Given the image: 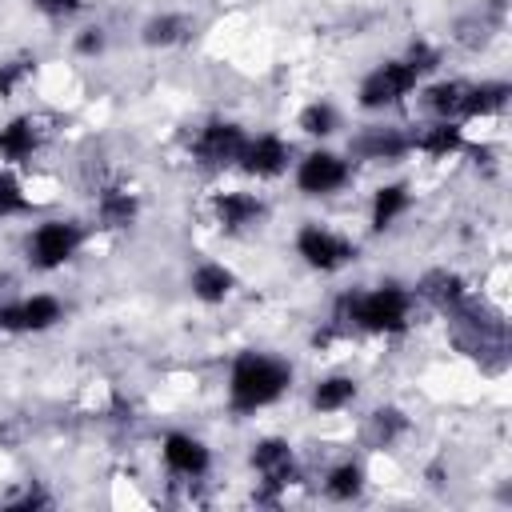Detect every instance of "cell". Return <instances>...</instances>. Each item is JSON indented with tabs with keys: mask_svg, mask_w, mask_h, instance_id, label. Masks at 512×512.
I'll return each mask as SVG.
<instances>
[{
	"mask_svg": "<svg viewBox=\"0 0 512 512\" xmlns=\"http://www.w3.org/2000/svg\"><path fill=\"white\" fill-rule=\"evenodd\" d=\"M288 384H292V368L288 364H280L272 356H260V352H244V356H236L232 380H228L232 408L236 412H256V408L272 404Z\"/></svg>",
	"mask_w": 512,
	"mask_h": 512,
	"instance_id": "cell-1",
	"label": "cell"
},
{
	"mask_svg": "<svg viewBox=\"0 0 512 512\" xmlns=\"http://www.w3.org/2000/svg\"><path fill=\"white\" fill-rule=\"evenodd\" d=\"M408 292L396 284H384L364 296H344L336 308V320H352L368 332H404L408 328Z\"/></svg>",
	"mask_w": 512,
	"mask_h": 512,
	"instance_id": "cell-2",
	"label": "cell"
},
{
	"mask_svg": "<svg viewBox=\"0 0 512 512\" xmlns=\"http://www.w3.org/2000/svg\"><path fill=\"white\" fill-rule=\"evenodd\" d=\"M80 228L76 224H68V220H48V224H40L36 232H32V240H28V256H32V264L36 268H60L64 260H72L76 256V248H80Z\"/></svg>",
	"mask_w": 512,
	"mask_h": 512,
	"instance_id": "cell-3",
	"label": "cell"
},
{
	"mask_svg": "<svg viewBox=\"0 0 512 512\" xmlns=\"http://www.w3.org/2000/svg\"><path fill=\"white\" fill-rule=\"evenodd\" d=\"M416 72L408 68V60H388L380 64L364 84H360V104L364 108H384V104H396L400 96H408L416 88Z\"/></svg>",
	"mask_w": 512,
	"mask_h": 512,
	"instance_id": "cell-4",
	"label": "cell"
},
{
	"mask_svg": "<svg viewBox=\"0 0 512 512\" xmlns=\"http://www.w3.org/2000/svg\"><path fill=\"white\" fill-rule=\"evenodd\" d=\"M296 252L304 256V264H312V268H320V272H332V268H340V264H348V260L356 256V248H352L344 236H336V232H328V228H320V224L300 228Z\"/></svg>",
	"mask_w": 512,
	"mask_h": 512,
	"instance_id": "cell-5",
	"label": "cell"
},
{
	"mask_svg": "<svg viewBox=\"0 0 512 512\" xmlns=\"http://www.w3.org/2000/svg\"><path fill=\"white\" fill-rule=\"evenodd\" d=\"M244 144H248V140H244V132H240L236 124L216 120V124H208V128L196 136L192 152H196V160H200V164H208V168H224V164L240 160Z\"/></svg>",
	"mask_w": 512,
	"mask_h": 512,
	"instance_id": "cell-6",
	"label": "cell"
},
{
	"mask_svg": "<svg viewBox=\"0 0 512 512\" xmlns=\"http://www.w3.org/2000/svg\"><path fill=\"white\" fill-rule=\"evenodd\" d=\"M296 184H300V192H308V196H328V192H336V188L348 184V164H344L336 152H312V156L300 160Z\"/></svg>",
	"mask_w": 512,
	"mask_h": 512,
	"instance_id": "cell-7",
	"label": "cell"
},
{
	"mask_svg": "<svg viewBox=\"0 0 512 512\" xmlns=\"http://www.w3.org/2000/svg\"><path fill=\"white\" fill-rule=\"evenodd\" d=\"M252 464H256V472L264 476V496H272V492H280V488H288V484L296 480L292 448H288L284 440H260V444L252 448Z\"/></svg>",
	"mask_w": 512,
	"mask_h": 512,
	"instance_id": "cell-8",
	"label": "cell"
},
{
	"mask_svg": "<svg viewBox=\"0 0 512 512\" xmlns=\"http://www.w3.org/2000/svg\"><path fill=\"white\" fill-rule=\"evenodd\" d=\"M56 320H60V304L52 296H32V300L0 308V328H8V332H44Z\"/></svg>",
	"mask_w": 512,
	"mask_h": 512,
	"instance_id": "cell-9",
	"label": "cell"
},
{
	"mask_svg": "<svg viewBox=\"0 0 512 512\" xmlns=\"http://www.w3.org/2000/svg\"><path fill=\"white\" fill-rule=\"evenodd\" d=\"M164 464L176 476H204L208 472V448L184 432H168L164 436Z\"/></svg>",
	"mask_w": 512,
	"mask_h": 512,
	"instance_id": "cell-10",
	"label": "cell"
},
{
	"mask_svg": "<svg viewBox=\"0 0 512 512\" xmlns=\"http://www.w3.org/2000/svg\"><path fill=\"white\" fill-rule=\"evenodd\" d=\"M240 164H244V172H252V176H276V172H284V164H288V144H284L280 136H256V140L244 144Z\"/></svg>",
	"mask_w": 512,
	"mask_h": 512,
	"instance_id": "cell-11",
	"label": "cell"
},
{
	"mask_svg": "<svg viewBox=\"0 0 512 512\" xmlns=\"http://www.w3.org/2000/svg\"><path fill=\"white\" fill-rule=\"evenodd\" d=\"M212 212H216L224 232H240V228H248V224H256L264 216V204L252 192H220L212 200Z\"/></svg>",
	"mask_w": 512,
	"mask_h": 512,
	"instance_id": "cell-12",
	"label": "cell"
},
{
	"mask_svg": "<svg viewBox=\"0 0 512 512\" xmlns=\"http://www.w3.org/2000/svg\"><path fill=\"white\" fill-rule=\"evenodd\" d=\"M36 144H40V124L32 116H16L12 124L0 128V156L4 160L20 164V160H28L36 152Z\"/></svg>",
	"mask_w": 512,
	"mask_h": 512,
	"instance_id": "cell-13",
	"label": "cell"
},
{
	"mask_svg": "<svg viewBox=\"0 0 512 512\" xmlns=\"http://www.w3.org/2000/svg\"><path fill=\"white\" fill-rule=\"evenodd\" d=\"M420 296L432 300L436 308H456L464 300V280L456 272H448V268H436V272H428L420 280Z\"/></svg>",
	"mask_w": 512,
	"mask_h": 512,
	"instance_id": "cell-14",
	"label": "cell"
},
{
	"mask_svg": "<svg viewBox=\"0 0 512 512\" xmlns=\"http://www.w3.org/2000/svg\"><path fill=\"white\" fill-rule=\"evenodd\" d=\"M356 152L368 156V160H396V156L408 152V140L396 128H372L356 140Z\"/></svg>",
	"mask_w": 512,
	"mask_h": 512,
	"instance_id": "cell-15",
	"label": "cell"
},
{
	"mask_svg": "<svg viewBox=\"0 0 512 512\" xmlns=\"http://www.w3.org/2000/svg\"><path fill=\"white\" fill-rule=\"evenodd\" d=\"M192 292H196L204 304H216V300H224V296L232 292V272H228L224 264H200V268L192 272Z\"/></svg>",
	"mask_w": 512,
	"mask_h": 512,
	"instance_id": "cell-16",
	"label": "cell"
},
{
	"mask_svg": "<svg viewBox=\"0 0 512 512\" xmlns=\"http://www.w3.org/2000/svg\"><path fill=\"white\" fill-rule=\"evenodd\" d=\"M100 220H104V228H128L136 220V196L124 188L100 192Z\"/></svg>",
	"mask_w": 512,
	"mask_h": 512,
	"instance_id": "cell-17",
	"label": "cell"
},
{
	"mask_svg": "<svg viewBox=\"0 0 512 512\" xmlns=\"http://www.w3.org/2000/svg\"><path fill=\"white\" fill-rule=\"evenodd\" d=\"M404 208H408V188H404V184H388V188H380L376 200H372V228L384 232Z\"/></svg>",
	"mask_w": 512,
	"mask_h": 512,
	"instance_id": "cell-18",
	"label": "cell"
},
{
	"mask_svg": "<svg viewBox=\"0 0 512 512\" xmlns=\"http://www.w3.org/2000/svg\"><path fill=\"white\" fill-rule=\"evenodd\" d=\"M464 100H468V84H460V80H448V84L428 88V108L436 116H444V120L464 116Z\"/></svg>",
	"mask_w": 512,
	"mask_h": 512,
	"instance_id": "cell-19",
	"label": "cell"
},
{
	"mask_svg": "<svg viewBox=\"0 0 512 512\" xmlns=\"http://www.w3.org/2000/svg\"><path fill=\"white\" fill-rule=\"evenodd\" d=\"M352 396H356V380H348V376H328V380L316 384L312 404H316L320 412H336V408L352 404Z\"/></svg>",
	"mask_w": 512,
	"mask_h": 512,
	"instance_id": "cell-20",
	"label": "cell"
},
{
	"mask_svg": "<svg viewBox=\"0 0 512 512\" xmlns=\"http://www.w3.org/2000/svg\"><path fill=\"white\" fill-rule=\"evenodd\" d=\"M504 100H508V84H480V88H468L464 116H488V112L504 108Z\"/></svg>",
	"mask_w": 512,
	"mask_h": 512,
	"instance_id": "cell-21",
	"label": "cell"
},
{
	"mask_svg": "<svg viewBox=\"0 0 512 512\" xmlns=\"http://www.w3.org/2000/svg\"><path fill=\"white\" fill-rule=\"evenodd\" d=\"M464 144V136H460V128L452 124V120H440L436 128H428L424 136H420V148L428 152V156H448V152H456Z\"/></svg>",
	"mask_w": 512,
	"mask_h": 512,
	"instance_id": "cell-22",
	"label": "cell"
},
{
	"mask_svg": "<svg viewBox=\"0 0 512 512\" xmlns=\"http://www.w3.org/2000/svg\"><path fill=\"white\" fill-rule=\"evenodd\" d=\"M324 488H328L332 500H352V496L364 488V472H360L356 464H340V468L328 472V484H324Z\"/></svg>",
	"mask_w": 512,
	"mask_h": 512,
	"instance_id": "cell-23",
	"label": "cell"
},
{
	"mask_svg": "<svg viewBox=\"0 0 512 512\" xmlns=\"http://www.w3.org/2000/svg\"><path fill=\"white\" fill-rule=\"evenodd\" d=\"M188 36V20L184 16H156L144 24V40L148 44H176Z\"/></svg>",
	"mask_w": 512,
	"mask_h": 512,
	"instance_id": "cell-24",
	"label": "cell"
},
{
	"mask_svg": "<svg viewBox=\"0 0 512 512\" xmlns=\"http://www.w3.org/2000/svg\"><path fill=\"white\" fill-rule=\"evenodd\" d=\"M336 124H340V116H336L332 104H308L300 112V128L308 136H328V132H336Z\"/></svg>",
	"mask_w": 512,
	"mask_h": 512,
	"instance_id": "cell-25",
	"label": "cell"
},
{
	"mask_svg": "<svg viewBox=\"0 0 512 512\" xmlns=\"http://www.w3.org/2000/svg\"><path fill=\"white\" fill-rule=\"evenodd\" d=\"M404 428H408V420H404L396 408H380V412H372V436H376V440L392 444Z\"/></svg>",
	"mask_w": 512,
	"mask_h": 512,
	"instance_id": "cell-26",
	"label": "cell"
},
{
	"mask_svg": "<svg viewBox=\"0 0 512 512\" xmlns=\"http://www.w3.org/2000/svg\"><path fill=\"white\" fill-rule=\"evenodd\" d=\"M32 68H36V60H28V56L0 64V96H12V92H16V84H20V80H24Z\"/></svg>",
	"mask_w": 512,
	"mask_h": 512,
	"instance_id": "cell-27",
	"label": "cell"
},
{
	"mask_svg": "<svg viewBox=\"0 0 512 512\" xmlns=\"http://www.w3.org/2000/svg\"><path fill=\"white\" fill-rule=\"evenodd\" d=\"M20 208H24L20 184H16L8 172H0V216H12V212H20Z\"/></svg>",
	"mask_w": 512,
	"mask_h": 512,
	"instance_id": "cell-28",
	"label": "cell"
},
{
	"mask_svg": "<svg viewBox=\"0 0 512 512\" xmlns=\"http://www.w3.org/2000/svg\"><path fill=\"white\" fill-rule=\"evenodd\" d=\"M408 68L420 76V72H428V68H436V52L428 48V44H412V52H408Z\"/></svg>",
	"mask_w": 512,
	"mask_h": 512,
	"instance_id": "cell-29",
	"label": "cell"
},
{
	"mask_svg": "<svg viewBox=\"0 0 512 512\" xmlns=\"http://www.w3.org/2000/svg\"><path fill=\"white\" fill-rule=\"evenodd\" d=\"M40 12H48V16H68V12H76L80 8V0H32Z\"/></svg>",
	"mask_w": 512,
	"mask_h": 512,
	"instance_id": "cell-30",
	"label": "cell"
},
{
	"mask_svg": "<svg viewBox=\"0 0 512 512\" xmlns=\"http://www.w3.org/2000/svg\"><path fill=\"white\" fill-rule=\"evenodd\" d=\"M48 504V496L40 492V488H32V492H24L16 504H12V512H28V508H44Z\"/></svg>",
	"mask_w": 512,
	"mask_h": 512,
	"instance_id": "cell-31",
	"label": "cell"
},
{
	"mask_svg": "<svg viewBox=\"0 0 512 512\" xmlns=\"http://www.w3.org/2000/svg\"><path fill=\"white\" fill-rule=\"evenodd\" d=\"M100 44H104V36H100V28H88V32L80 36V52H100Z\"/></svg>",
	"mask_w": 512,
	"mask_h": 512,
	"instance_id": "cell-32",
	"label": "cell"
}]
</instances>
